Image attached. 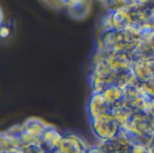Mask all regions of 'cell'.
<instances>
[{
  "mask_svg": "<svg viewBox=\"0 0 154 153\" xmlns=\"http://www.w3.org/2000/svg\"><path fill=\"white\" fill-rule=\"evenodd\" d=\"M95 129L98 134L104 138H111L117 130V123L114 116L105 114L96 118Z\"/></svg>",
  "mask_w": 154,
  "mask_h": 153,
  "instance_id": "obj_1",
  "label": "cell"
},
{
  "mask_svg": "<svg viewBox=\"0 0 154 153\" xmlns=\"http://www.w3.org/2000/svg\"><path fill=\"white\" fill-rule=\"evenodd\" d=\"M108 104L105 101V98L102 97V95L95 96L93 98L91 102V112H93V116L96 118L101 116L102 115H105L107 113L106 109Z\"/></svg>",
  "mask_w": 154,
  "mask_h": 153,
  "instance_id": "obj_2",
  "label": "cell"
}]
</instances>
